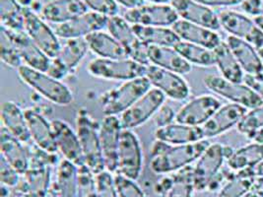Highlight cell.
<instances>
[{
	"mask_svg": "<svg viewBox=\"0 0 263 197\" xmlns=\"http://www.w3.org/2000/svg\"><path fill=\"white\" fill-rule=\"evenodd\" d=\"M209 145L208 139L185 145H170L156 139L151 150L152 159L150 168L156 174L179 172L198 160Z\"/></svg>",
	"mask_w": 263,
	"mask_h": 197,
	"instance_id": "6da1fadb",
	"label": "cell"
},
{
	"mask_svg": "<svg viewBox=\"0 0 263 197\" xmlns=\"http://www.w3.org/2000/svg\"><path fill=\"white\" fill-rule=\"evenodd\" d=\"M17 72L27 86L50 103L62 107L72 104L74 100L73 93L61 80L25 64L17 69Z\"/></svg>",
	"mask_w": 263,
	"mask_h": 197,
	"instance_id": "7a4b0ae2",
	"label": "cell"
},
{
	"mask_svg": "<svg viewBox=\"0 0 263 197\" xmlns=\"http://www.w3.org/2000/svg\"><path fill=\"white\" fill-rule=\"evenodd\" d=\"M151 88L152 85L146 76L125 81L120 86L109 90L102 97V111L105 115L119 116L127 111Z\"/></svg>",
	"mask_w": 263,
	"mask_h": 197,
	"instance_id": "3957f363",
	"label": "cell"
},
{
	"mask_svg": "<svg viewBox=\"0 0 263 197\" xmlns=\"http://www.w3.org/2000/svg\"><path fill=\"white\" fill-rule=\"evenodd\" d=\"M76 132L80 140L85 165L95 174L106 171L99 129L91 115L84 110L77 113Z\"/></svg>",
	"mask_w": 263,
	"mask_h": 197,
	"instance_id": "277c9868",
	"label": "cell"
},
{
	"mask_svg": "<svg viewBox=\"0 0 263 197\" xmlns=\"http://www.w3.org/2000/svg\"><path fill=\"white\" fill-rule=\"evenodd\" d=\"M233 150L221 143H210L192 168L196 191L208 190Z\"/></svg>",
	"mask_w": 263,
	"mask_h": 197,
	"instance_id": "5b68a950",
	"label": "cell"
},
{
	"mask_svg": "<svg viewBox=\"0 0 263 197\" xmlns=\"http://www.w3.org/2000/svg\"><path fill=\"white\" fill-rule=\"evenodd\" d=\"M87 71L99 79L125 82L146 76L147 66L129 57L120 60L98 57L88 63Z\"/></svg>",
	"mask_w": 263,
	"mask_h": 197,
	"instance_id": "8992f818",
	"label": "cell"
},
{
	"mask_svg": "<svg viewBox=\"0 0 263 197\" xmlns=\"http://www.w3.org/2000/svg\"><path fill=\"white\" fill-rule=\"evenodd\" d=\"M203 82L207 89L222 98H227L233 104L251 110L263 105L262 98L247 84L231 82L217 75H207Z\"/></svg>",
	"mask_w": 263,
	"mask_h": 197,
	"instance_id": "52a82bcc",
	"label": "cell"
},
{
	"mask_svg": "<svg viewBox=\"0 0 263 197\" xmlns=\"http://www.w3.org/2000/svg\"><path fill=\"white\" fill-rule=\"evenodd\" d=\"M167 97L158 89L152 87L132 107L120 114L122 128L133 130L154 117L158 111L165 105Z\"/></svg>",
	"mask_w": 263,
	"mask_h": 197,
	"instance_id": "ba28073f",
	"label": "cell"
},
{
	"mask_svg": "<svg viewBox=\"0 0 263 197\" xmlns=\"http://www.w3.org/2000/svg\"><path fill=\"white\" fill-rule=\"evenodd\" d=\"M143 169V151L139 137L128 129H123L118 155V173L137 181Z\"/></svg>",
	"mask_w": 263,
	"mask_h": 197,
	"instance_id": "9c48e42d",
	"label": "cell"
},
{
	"mask_svg": "<svg viewBox=\"0 0 263 197\" xmlns=\"http://www.w3.org/2000/svg\"><path fill=\"white\" fill-rule=\"evenodd\" d=\"M107 29L108 33L125 49L129 58L146 66L150 65L147 56L148 46L138 38L132 25L124 17L119 15L109 17Z\"/></svg>",
	"mask_w": 263,
	"mask_h": 197,
	"instance_id": "30bf717a",
	"label": "cell"
},
{
	"mask_svg": "<svg viewBox=\"0 0 263 197\" xmlns=\"http://www.w3.org/2000/svg\"><path fill=\"white\" fill-rule=\"evenodd\" d=\"M24 30L48 57L54 58L59 55L61 49L60 37L54 30L30 7H24Z\"/></svg>",
	"mask_w": 263,
	"mask_h": 197,
	"instance_id": "8fae6325",
	"label": "cell"
},
{
	"mask_svg": "<svg viewBox=\"0 0 263 197\" xmlns=\"http://www.w3.org/2000/svg\"><path fill=\"white\" fill-rule=\"evenodd\" d=\"M88 51L90 50L85 38L66 40L59 55L51 58L48 73L59 80L66 78L83 62Z\"/></svg>",
	"mask_w": 263,
	"mask_h": 197,
	"instance_id": "7c38bea8",
	"label": "cell"
},
{
	"mask_svg": "<svg viewBox=\"0 0 263 197\" xmlns=\"http://www.w3.org/2000/svg\"><path fill=\"white\" fill-rule=\"evenodd\" d=\"M132 25L149 27H173L180 20L175 8L171 4H144L127 10L123 16Z\"/></svg>",
	"mask_w": 263,
	"mask_h": 197,
	"instance_id": "4fadbf2b",
	"label": "cell"
},
{
	"mask_svg": "<svg viewBox=\"0 0 263 197\" xmlns=\"http://www.w3.org/2000/svg\"><path fill=\"white\" fill-rule=\"evenodd\" d=\"M146 77L152 87L160 90L167 98L183 101L191 95V87L180 74L150 64L147 66Z\"/></svg>",
	"mask_w": 263,
	"mask_h": 197,
	"instance_id": "5bb4252c",
	"label": "cell"
},
{
	"mask_svg": "<svg viewBox=\"0 0 263 197\" xmlns=\"http://www.w3.org/2000/svg\"><path fill=\"white\" fill-rule=\"evenodd\" d=\"M221 106V101L215 96L201 95L195 97L177 111L176 122L192 126H202Z\"/></svg>",
	"mask_w": 263,
	"mask_h": 197,
	"instance_id": "9a60e30c",
	"label": "cell"
},
{
	"mask_svg": "<svg viewBox=\"0 0 263 197\" xmlns=\"http://www.w3.org/2000/svg\"><path fill=\"white\" fill-rule=\"evenodd\" d=\"M122 131L123 128L118 115H105L99 128L106 170L111 173L118 172V155Z\"/></svg>",
	"mask_w": 263,
	"mask_h": 197,
	"instance_id": "2e32d148",
	"label": "cell"
},
{
	"mask_svg": "<svg viewBox=\"0 0 263 197\" xmlns=\"http://www.w3.org/2000/svg\"><path fill=\"white\" fill-rule=\"evenodd\" d=\"M108 16L88 11L83 15L63 24L55 25L53 29L57 36L62 40L85 38L87 36L107 28Z\"/></svg>",
	"mask_w": 263,
	"mask_h": 197,
	"instance_id": "e0dca14e",
	"label": "cell"
},
{
	"mask_svg": "<svg viewBox=\"0 0 263 197\" xmlns=\"http://www.w3.org/2000/svg\"><path fill=\"white\" fill-rule=\"evenodd\" d=\"M218 16L221 27L231 36L245 40L255 48L262 44L263 32L250 17L233 10L223 11Z\"/></svg>",
	"mask_w": 263,
	"mask_h": 197,
	"instance_id": "ac0fdd59",
	"label": "cell"
},
{
	"mask_svg": "<svg viewBox=\"0 0 263 197\" xmlns=\"http://www.w3.org/2000/svg\"><path fill=\"white\" fill-rule=\"evenodd\" d=\"M50 123L58 151L63 156V159L71 162L78 168L85 165L83 152L77 132L62 120H53Z\"/></svg>",
	"mask_w": 263,
	"mask_h": 197,
	"instance_id": "d6986e66",
	"label": "cell"
},
{
	"mask_svg": "<svg viewBox=\"0 0 263 197\" xmlns=\"http://www.w3.org/2000/svg\"><path fill=\"white\" fill-rule=\"evenodd\" d=\"M247 112V108L237 104L230 103L221 106L211 119L201 126L204 138L209 139L226 133L239 124Z\"/></svg>",
	"mask_w": 263,
	"mask_h": 197,
	"instance_id": "ffe728a7",
	"label": "cell"
},
{
	"mask_svg": "<svg viewBox=\"0 0 263 197\" xmlns=\"http://www.w3.org/2000/svg\"><path fill=\"white\" fill-rule=\"evenodd\" d=\"M180 19L217 31L221 28L219 16L211 7L196 0H172L170 3Z\"/></svg>",
	"mask_w": 263,
	"mask_h": 197,
	"instance_id": "44dd1931",
	"label": "cell"
},
{
	"mask_svg": "<svg viewBox=\"0 0 263 197\" xmlns=\"http://www.w3.org/2000/svg\"><path fill=\"white\" fill-rule=\"evenodd\" d=\"M4 30L7 32L13 43L15 44L25 65L43 72L48 71L51 58L48 57V55L36 46L33 42V40L25 32V30L13 31L6 28H4Z\"/></svg>",
	"mask_w": 263,
	"mask_h": 197,
	"instance_id": "7402d4cb",
	"label": "cell"
},
{
	"mask_svg": "<svg viewBox=\"0 0 263 197\" xmlns=\"http://www.w3.org/2000/svg\"><path fill=\"white\" fill-rule=\"evenodd\" d=\"M25 114L28 123L31 140L36 147L48 154L59 153L51 123L34 109H26Z\"/></svg>",
	"mask_w": 263,
	"mask_h": 197,
	"instance_id": "603a6c76",
	"label": "cell"
},
{
	"mask_svg": "<svg viewBox=\"0 0 263 197\" xmlns=\"http://www.w3.org/2000/svg\"><path fill=\"white\" fill-rule=\"evenodd\" d=\"M88 11V7L81 0H49L43 5L41 14L48 22L60 25L69 22Z\"/></svg>",
	"mask_w": 263,
	"mask_h": 197,
	"instance_id": "cb8c5ba5",
	"label": "cell"
},
{
	"mask_svg": "<svg viewBox=\"0 0 263 197\" xmlns=\"http://www.w3.org/2000/svg\"><path fill=\"white\" fill-rule=\"evenodd\" d=\"M172 29L179 36L180 41L198 45L206 49H214L223 41L214 30L180 19L173 25Z\"/></svg>",
	"mask_w": 263,
	"mask_h": 197,
	"instance_id": "d4e9b609",
	"label": "cell"
},
{
	"mask_svg": "<svg viewBox=\"0 0 263 197\" xmlns=\"http://www.w3.org/2000/svg\"><path fill=\"white\" fill-rule=\"evenodd\" d=\"M155 138L170 145L192 144L205 139L201 126H192L177 122L158 127Z\"/></svg>",
	"mask_w": 263,
	"mask_h": 197,
	"instance_id": "484cf974",
	"label": "cell"
},
{
	"mask_svg": "<svg viewBox=\"0 0 263 197\" xmlns=\"http://www.w3.org/2000/svg\"><path fill=\"white\" fill-rule=\"evenodd\" d=\"M147 56L150 64L180 75L192 72V65L175 48L148 46Z\"/></svg>",
	"mask_w": 263,
	"mask_h": 197,
	"instance_id": "4316f807",
	"label": "cell"
},
{
	"mask_svg": "<svg viewBox=\"0 0 263 197\" xmlns=\"http://www.w3.org/2000/svg\"><path fill=\"white\" fill-rule=\"evenodd\" d=\"M0 137L1 157L10 164L21 175H24L30 168V158L23 146L24 143L10 134L2 126Z\"/></svg>",
	"mask_w": 263,
	"mask_h": 197,
	"instance_id": "83f0119b",
	"label": "cell"
},
{
	"mask_svg": "<svg viewBox=\"0 0 263 197\" xmlns=\"http://www.w3.org/2000/svg\"><path fill=\"white\" fill-rule=\"evenodd\" d=\"M0 115L2 127H4L10 134L24 144L31 140L25 111L20 108L18 104L13 101L3 102L1 105Z\"/></svg>",
	"mask_w": 263,
	"mask_h": 197,
	"instance_id": "f1b7e54d",
	"label": "cell"
},
{
	"mask_svg": "<svg viewBox=\"0 0 263 197\" xmlns=\"http://www.w3.org/2000/svg\"><path fill=\"white\" fill-rule=\"evenodd\" d=\"M89 50L99 58L120 60L127 58V52L120 43L109 33L102 31L95 32L85 37Z\"/></svg>",
	"mask_w": 263,
	"mask_h": 197,
	"instance_id": "f546056e",
	"label": "cell"
},
{
	"mask_svg": "<svg viewBox=\"0 0 263 197\" xmlns=\"http://www.w3.org/2000/svg\"><path fill=\"white\" fill-rule=\"evenodd\" d=\"M226 43L243 71L253 75L260 74L263 67L262 60L254 46L245 40L234 36H229Z\"/></svg>",
	"mask_w": 263,
	"mask_h": 197,
	"instance_id": "4dcf8cb0",
	"label": "cell"
},
{
	"mask_svg": "<svg viewBox=\"0 0 263 197\" xmlns=\"http://www.w3.org/2000/svg\"><path fill=\"white\" fill-rule=\"evenodd\" d=\"M138 38L147 46L175 48L180 42L172 27H149L132 25Z\"/></svg>",
	"mask_w": 263,
	"mask_h": 197,
	"instance_id": "1f68e13d",
	"label": "cell"
},
{
	"mask_svg": "<svg viewBox=\"0 0 263 197\" xmlns=\"http://www.w3.org/2000/svg\"><path fill=\"white\" fill-rule=\"evenodd\" d=\"M213 51L215 54V65L222 77L231 82L242 83L245 79L243 70L227 43L222 41Z\"/></svg>",
	"mask_w": 263,
	"mask_h": 197,
	"instance_id": "d6a6232c",
	"label": "cell"
},
{
	"mask_svg": "<svg viewBox=\"0 0 263 197\" xmlns=\"http://www.w3.org/2000/svg\"><path fill=\"white\" fill-rule=\"evenodd\" d=\"M262 161L263 143L253 142L238 150H233L226 162L233 172H239L252 169Z\"/></svg>",
	"mask_w": 263,
	"mask_h": 197,
	"instance_id": "836d02e7",
	"label": "cell"
},
{
	"mask_svg": "<svg viewBox=\"0 0 263 197\" xmlns=\"http://www.w3.org/2000/svg\"><path fill=\"white\" fill-rule=\"evenodd\" d=\"M78 167L71 162L62 159L55 172L54 188L59 197H77Z\"/></svg>",
	"mask_w": 263,
	"mask_h": 197,
	"instance_id": "e575fe53",
	"label": "cell"
},
{
	"mask_svg": "<svg viewBox=\"0 0 263 197\" xmlns=\"http://www.w3.org/2000/svg\"><path fill=\"white\" fill-rule=\"evenodd\" d=\"M256 184V178L251 169L235 172L221 187L217 197H242L251 190Z\"/></svg>",
	"mask_w": 263,
	"mask_h": 197,
	"instance_id": "d590c367",
	"label": "cell"
},
{
	"mask_svg": "<svg viewBox=\"0 0 263 197\" xmlns=\"http://www.w3.org/2000/svg\"><path fill=\"white\" fill-rule=\"evenodd\" d=\"M175 49L192 65L201 67H211L215 65V54L212 49L183 41H180Z\"/></svg>",
	"mask_w": 263,
	"mask_h": 197,
	"instance_id": "8d00e7d4",
	"label": "cell"
},
{
	"mask_svg": "<svg viewBox=\"0 0 263 197\" xmlns=\"http://www.w3.org/2000/svg\"><path fill=\"white\" fill-rule=\"evenodd\" d=\"M0 19L8 30H24V7L17 0H0Z\"/></svg>",
	"mask_w": 263,
	"mask_h": 197,
	"instance_id": "74e56055",
	"label": "cell"
},
{
	"mask_svg": "<svg viewBox=\"0 0 263 197\" xmlns=\"http://www.w3.org/2000/svg\"><path fill=\"white\" fill-rule=\"evenodd\" d=\"M195 191L192 168L187 167L179 171L165 192V197H194Z\"/></svg>",
	"mask_w": 263,
	"mask_h": 197,
	"instance_id": "f35d334b",
	"label": "cell"
},
{
	"mask_svg": "<svg viewBox=\"0 0 263 197\" xmlns=\"http://www.w3.org/2000/svg\"><path fill=\"white\" fill-rule=\"evenodd\" d=\"M0 56L2 62L11 68L18 69L23 65L22 58L15 44L2 27L0 30Z\"/></svg>",
	"mask_w": 263,
	"mask_h": 197,
	"instance_id": "ab89813d",
	"label": "cell"
},
{
	"mask_svg": "<svg viewBox=\"0 0 263 197\" xmlns=\"http://www.w3.org/2000/svg\"><path fill=\"white\" fill-rule=\"evenodd\" d=\"M239 133L251 139L257 131L263 128V105L248 111L237 125Z\"/></svg>",
	"mask_w": 263,
	"mask_h": 197,
	"instance_id": "60d3db41",
	"label": "cell"
},
{
	"mask_svg": "<svg viewBox=\"0 0 263 197\" xmlns=\"http://www.w3.org/2000/svg\"><path fill=\"white\" fill-rule=\"evenodd\" d=\"M77 197H98L96 174L86 165L78 168Z\"/></svg>",
	"mask_w": 263,
	"mask_h": 197,
	"instance_id": "b9f144b4",
	"label": "cell"
},
{
	"mask_svg": "<svg viewBox=\"0 0 263 197\" xmlns=\"http://www.w3.org/2000/svg\"><path fill=\"white\" fill-rule=\"evenodd\" d=\"M97 196L120 197L115 182V176L108 171L96 174Z\"/></svg>",
	"mask_w": 263,
	"mask_h": 197,
	"instance_id": "7bdbcfd3",
	"label": "cell"
},
{
	"mask_svg": "<svg viewBox=\"0 0 263 197\" xmlns=\"http://www.w3.org/2000/svg\"><path fill=\"white\" fill-rule=\"evenodd\" d=\"M115 182L120 197H148L134 180L118 173L115 175Z\"/></svg>",
	"mask_w": 263,
	"mask_h": 197,
	"instance_id": "ee69618b",
	"label": "cell"
},
{
	"mask_svg": "<svg viewBox=\"0 0 263 197\" xmlns=\"http://www.w3.org/2000/svg\"><path fill=\"white\" fill-rule=\"evenodd\" d=\"M91 11L106 15L116 16L119 13V4L115 0H81Z\"/></svg>",
	"mask_w": 263,
	"mask_h": 197,
	"instance_id": "f6af8a7d",
	"label": "cell"
},
{
	"mask_svg": "<svg viewBox=\"0 0 263 197\" xmlns=\"http://www.w3.org/2000/svg\"><path fill=\"white\" fill-rule=\"evenodd\" d=\"M21 174L17 172L10 164H8L4 158L1 157L0 162V180L2 185L7 187L16 186L20 182Z\"/></svg>",
	"mask_w": 263,
	"mask_h": 197,
	"instance_id": "bcb514c9",
	"label": "cell"
},
{
	"mask_svg": "<svg viewBox=\"0 0 263 197\" xmlns=\"http://www.w3.org/2000/svg\"><path fill=\"white\" fill-rule=\"evenodd\" d=\"M176 115H177V112L174 111L173 108H171L167 105H164L154 116L157 128L158 127H163V126H166L167 124L175 123L176 122Z\"/></svg>",
	"mask_w": 263,
	"mask_h": 197,
	"instance_id": "7dc6e473",
	"label": "cell"
},
{
	"mask_svg": "<svg viewBox=\"0 0 263 197\" xmlns=\"http://www.w3.org/2000/svg\"><path fill=\"white\" fill-rule=\"evenodd\" d=\"M243 82L263 100V76L260 74H246Z\"/></svg>",
	"mask_w": 263,
	"mask_h": 197,
	"instance_id": "c3c4849f",
	"label": "cell"
},
{
	"mask_svg": "<svg viewBox=\"0 0 263 197\" xmlns=\"http://www.w3.org/2000/svg\"><path fill=\"white\" fill-rule=\"evenodd\" d=\"M241 9L251 16H263V0H245L241 4Z\"/></svg>",
	"mask_w": 263,
	"mask_h": 197,
	"instance_id": "681fc988",
	"label": "cell"
},
{
	"mask_svg": "<svg viewBox=\"0 0 263 197\" xmlns=\"http://www.w3.org/2000/svg\"><path fill=\"white\" fill-rule=\"evenodd\" d=\"M208 7H229L241 4L245 0H196Z\"/></svg>",
	"mask_w": 263,
	"mask_h": 197,
	"instance_id": "f907efd6",
	"label": "cell"
},
{
	"mask_svg": "<svg viewBox=\"0 0 263 197\" xmlns=\"http://www.w3.org/2000/svg\"><path fill=\"white\" fill-rule=\"evenodd\" d=\"M118 4H120L121 6L129 9L137 8L139 6H142L145 3V0H115Z\"/></svg>",
	"mask_w": 263,
	"mask_h": 197,
	"instance_id": "816d5d0a",
	"label": "cell"
},
{
	"mask_svg": "<svg viewBox=\"0 0 263 197\" xmlns=\"http://www.w3.org/2000/svg\"><path fill=\"white\" fill-rule=\"evenodd\" d=\"M242 197H263V190L259 186L255 185L251 190Z\"/></svg>",
	"mask_w": 263,
	"mask_h": 197,
	"instance_id": "f5cc1de1",
	"label": "cell"
},
{
	"mask_svg": "<svg viewBox=\"0 0 263 197\" xmlns=\"http://www.w3.org/2000/svg\"><path fill=\"white\" fill-rule=\"evenodd\" d=\"M251 171L256 179L263 178V161L260 162L258 165H256L254 168L251 169Z\"/></svg>",
	"mask_w": 263,
	"mask_h": 197,
	"instance_id": "db71d44e",
	"label": "cell"
},
{
	"mask_svg": "<svg viewBox=\"0 0 263 197\" xmlns=\"http://www.w3.org/2000/svg\"><path fill=\"white\" fill-rule=\"evenodd\" d=\"M253 142H258V143H263V128L259 131H257L254 135H252L251 138Z\"/></svg>",
	"mask_w": 263,
	"mask_h": 197,
	"instance_id": "11a10c76",
	"label": "cell"
},
{
	"mask_svg": "<svg viewBox=\"0 0 263 197\" xmlns=\"http://www.w3.org/2000/svg\"><path fill=\"white\" fill-rule=\"evenodd\" d=\"M254 22L255 24L259 27V29L263 32V16H259V17H255L254 18Z\"/></svg>",
	"mask_w": 263,
	"mask_h": 197,
	"instance_id": "9f6ffc18",
	"label": "cell"
},
{
	"mask_svg": "<svg viewBox=\"0 0 263 197\" xmlns=\"http://www.w3.org/2000/svg\"><path fill=\"white\" fill-rule=\"evenodd\" d=\"M46 197H59L58 196V193H57V190H55L53 185L49 188V190H48Z\"/></svg>",
	"mask_w": 263,
	"mask_h": 197,
	"instance_id": "6f0895ef",
	"label": "cell"
},
{
	"mask_svg": "<svg viewBox=\"0 0 263 197\" xmlns=\"http://www.w3.org/2000/svg\"><path fill=\"white\" fill-rule=\"evenodd\" d=\"M23 7H30L33 3V0H17Z\"/></svg>",
	"mask_w": 263,
	"mask_h": 197,
	"instance_id": "680465c9",
	"label": "cell"
},
{
	"mask_svg": "<svg viewBox=\"0 0 263 197\" xmlns=\"http://www.w3.org/2000/svg\"><path fill=\"white\" fill-rule=\"evenodd\" d=\"M151 3H158V4H170L172 0H148Z\"/></svg>",
	"mask_w": 263,
	"mask_h": 197,
	"instance_id": "91938a15",
	"label": "cell"
},
{
	"mask_svg": "<svg viewBox=\"0 0 263 197\" xmlns=\"http://www.w3.org/2000/svg\"><path fill=\"white\" fill-rule=\"evenodd\" d=\"M255 49H256V50H257L258 54L260 55V57H261V60L263 61V43L261 44V45H259L258 47H256Z\"/></svg>",
	"mask_w": 263,
	"mask_h": 197,
	"instance_id": "94428289",
	"label": "cell"
},
{
	"mask_svg": "<svg viewBox=\"0 0 263 197\" xmlns=\"http://www.w3.org/2000/svg\"><path fill=\"white\" fill-rule=\"evenodd\" d=\"M255 185L259 186L263 190V178H261V179H256V184Z\"/></svg>",
	"mask_w": 263,
	"mask_h": 197,
	"instance_id": "6125c7cd",
	"label": "cell"
},
{
	"mask_svg": "<svg viewBox=\"0 0 263 197\" xmlns=\"http://www.w3.org/2000/svg\"><path fill=\"white\" fill-rule=\"evenodd\" d=\"M260 75H261V76H263V67L262 69H261V72H260Z\"/></svg>",
	"mask_w": 263,
	"mask_h": 197,
	"instance_id": "be15d7a7",
	"label": "cell"
},
{
	"mask_svg": "<svg viewBox=\"0 0 263 197\" xmlns=\"http://www.w3.org/2000/svg\"><path fill=\"white\" fill-rule=\"evenodd\" d=\"M22 197H26V196H22Z\"/></svg>",
	"mask_w": 263,
	"mask_h": 197,
	"instance_id": "e7e4bbea",
	"label": "cell"
}]
</instances>
